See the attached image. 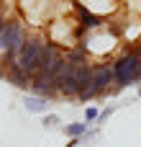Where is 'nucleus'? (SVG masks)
<instances>
[{
	"instance_id": "15",
	"label": "nucleus",
	"mask_w": 141,
	"mask_h": 147,
	"mask_svg": "<svg viewBox=\"0 0 141 147\" xmlns=\"http://www.w3.org/2000/svg\"><path fill=\"white\" fill-rule=\"evenodd\" d=\"M0 80H5V67H3V62H0Z\"/></svg>"
},
{
	"instance_id": "14",
	"label": "nucleus",
	"mask_w": 141,
	"mask_h": 147,
	"mask_svg": "<svg viewBox=\"0 0 141 147\" xmlns=\"http://www.w3.org/2000/svg\"><path fill=\"white\" fill-rule=\"evenodd\" d=\"M3 26H5V16H3V8H0V31H3Z\"/></svg>"
},
{
	"instance_id": "6",
	"label": "nucleus",
	"mask_w": 141,
	"mask_h": 147,
	"mask_svg": "<svg viewBox=\"0 0 141 147\" xmlns=\"http://www.w3.org/2000/svg\"><path fill=\"white\" fill-rule=\"evenodd\" d=\"M0 62H3V59H0ZM3 67H5V80H8L10 85H15L18 90H31L33 75H31V72H26L23 67H18V65H15V59H13V62H3Z\"/></svg>"
},
{
	"instance_id": "8",
	"label": "nucleus",
	"mask_w": 141,
	"mask_h": 147,
	"mask_svg": "<svg viewBox=\"0 0 141 147\" xmlns=\"http://www.w3.org/2000/svg\"><path fill=\"white\" fill-rule=\"evenodd\" d=\"M49 103H51V101H46V98H41V96H33V93H26L23 101H21V106L26 109V114H39V116L49 114Z\"/></svg>"
},
{
	"instance_id": "2",
	"label": "nucleus",
	"mask_w": 141,
	"mask_h": 147,
	"mask_svg": "<svg viewBox=\"0 0 141 147\" xmlns=\"http://www.w3.org/2000/svg\"><path fill=\"white\" fill-rule=\"evenodd\" d=\"M28 34H26V26L21 18H10L5 21L3 31H0V59L3 62H13L21 52V47L26 44Z\"/></svg>"
},
{
	"instance_id": "1",
	"label": "nucleus",
	"mask_w": 141,
	"mask_h": 147,
	"mask_svg": "<svg viewBox=\"0 0 141 147\" xmlns=\"http://www.w3.org/2000/svg\"><path fill=\"white\" fill-rule=\"evenodd\" d=\"M113 78H116V90H123L128 85L141 83V59L136 54V47L123 49L113 62Z\"/></svg>"
},
{
	"instance_id": "3",
	"label": "nucleus",
	"mask_w": 141,
	"mask_h": 147,
	"mask_svg": "<svg viewBox=\"0 0 141 147\" xmlns=\"http://www.w3.org/2000/svg\"><path fill=\"white\" fill-rule=\"evenodd\" d=\"M46 41H49L46 36H41V34H31V36L26 39V44L21 47V52H18V57H15V65L23 67L26 72L36 75L39 67H41V49H44Z\"/></svg>"
},
{
	"instance_id": "12",
	"label": "nucleus",
	"mask_w": 141,
	"mask_h": 147,
	"mask_svg": "<svg viewBox=\"0 0 141 147\" xmlns=\"http://www.w3.org/2000/svg\"><path fill=\"white\" fill-rule=\"evenodd\" d=\"M44 129H62V119L57 114H44Z\"/></svg>"
},
{
	"instance_id": "7",
	"label": "nucleus",
	"mask_w": 141,
	"mask_h": 147,
	"mask_svg": "<svg viewBox=\"0 0 141 147\" xmlns=\"http://www.w3.org/2000/svg\"><path fill=\"white\" fill-rule=\"evenodd\" d=\"M31 93H33V96H41V98H46V101H57V98H59L57 83H54V80H46V78H41V75H33Z\"/></svg>"
},
{
	"instance_id": "10",
	"label": "nucleus",
	"mask_w": 141,
	"mask_h": 147,
	"mask_svg": "<svg viewBox=\"0 0 141 147\" xmlns=\"http://www.w3.org/2000/svg\"><path fill=\"white\" fill-rule=\"evenodd\" d=\"M98 116H100V109L98 106H85V111H82V121L85 124H98Z\"/></svg>"
},
{
	"instance_id": "11",
	"label": "nucleus",
	"mask_w": 141,
	"mask_h": 147,
	"mask_svg": "<svg viewBox=\"0 0 141 147\" xmlns=\"http://www.w3.org/2000/svg\"><path fill=\"white\" fill-rule=\"evenodd\" d=\"M98 137H100V127H98V124H92V127L85 132V137H80V142H82V145H95V142H98Z\"/></svg>"
},
{
	"instance_id": "5",
	"label": "nucleus",
	"mask_w": 141,
	"mask_h": 147,
	"mask_svg": "<svg viewBox=\"0 0 141 147\" xmlns=\"http://www.w3.org/2000/svg\"><path fill=\"white\" fill-rule=\"evenodd\" d=\"M98 96H105L110 90H116V78H113V65L110 62H100L92 67V83H90Z\"/></svg>"
},
{
	"instance_id": "9",
	"label": "nucleus",
	"mask_w": 141,
	"mask_h": 147,
	"mask_svg": "<svg viewBox=\"0 0 141 147\" xmlns=\"http://www.w3.org/2000/svg\"><path fill=\"white\" fill-rule=\"evenodd\" d=\"M87 129H90V124H85V121H69L67 127H62V132H64L69 140H80V137H85Z\"/></svg>"
},
{
	"instance_id": "4",
	"label": "nucleus",
	"mask_w": 141,
	"mask_h": 147,
	"mask_svg": "<svg viewBox=\"0 0 141 147\" xmlns=\"http://www.w3.org/2000/svg\"><path fill=\"white\" fill-rule=\"evenodd\" d=\"M74 10H77V34H80V41H82V36H85V34L98 31V28H103V26H105V18H103L100 13L90 10L87 5L74 3Z\"/></svg>"
},
{
	"instance_id": "16",
	"label": "nucleus",
	"mask_w": 141,
	"mask_h": 147,
	"mask_svg": "<svg viewBox=\"0 0 141 147\" xmlns=\"http://www.w3.org/2000/svg\"><path fill=\"white\" fill-rule=\"evenodd\" d=\"M136 54H139V59H141V44H139V47H136Z\"/></svg>"
},
{
	"instance_id": "13",
	"label": "nucleus",
	"mask_w": 141,
	"mask_h": 147,
	"mask_svg": "<svg viewBox=\"0 0 141 147\" xmlns=\"http://www.w3.org/2000/svg\"><path fill=\"white\" fill-rule=\"evenodd\" d=\"M113 114H116V106H105V109H100V116H98V127H100V124H105V121H108Z\"/></svg>"
},
{
	"instance_id": "17",
	"label": "nucleus",
	"mask_w": 141,
	"mask_h": 147,
	"mask_svg": "<svg viewBox=\"0 0 141 147\" xmlns=\"http://www.w3.org/2000/svg\"><path fill=\"white\" fill-rule=\"evenodd\" d=\"M139 96H141V88H139Z\"/></svg>"
}]
</instances>
